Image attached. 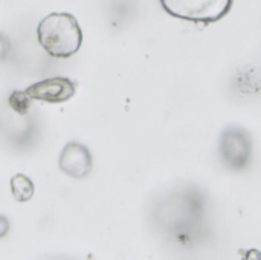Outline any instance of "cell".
<instances>
[{
  "label": "cell",
  "mask_w": 261,
  "mask_h": 260,
  "mask_svg": "<svg viewBox=\"0 0 261 260\" xmlns=\"http://www.w3.org/2000/svg\"><path fill=\"white\" fill-rule=\"evenodd\" d=\"M60 169L73 179L86 178L92 170V156L86 146L67 143L60 155Z\"/></svg>",
  "instance_id": "obj_4"
},
{
  "label": "cell",
  "mask_w": 261,
  "mask_h": 260,
  "mask_svg": "<svg viewBox=\"0 0 261 260\" xmlns=\"http://www.w3.org/2000/svg\"><path fill=\"white\" fill-rule=\"evenodd\" d=\"M75 95V83L69 78L55 77L47 78L43 81H38L32 86H29L24 92H21V97L24 100H37L44 103H64L70 100Z\"/></svg>",
  "instance_id": "obj_3"
},
{
  "label": "cell",
  "mask_w": 261,
  "mask_h": 260,
  "mask_svg": "<svg viewBox=\"0 0 261 260\" xmlns=\"http://www.w3.org/2000/svg\"><path fill=\"white\" fill-rule=\"evenodd\" d=\"M161 3L176 18L193 23H214L231 11L234 0H161Z\"/></svg>",
  "instance_id": "obj_2"
},
{
  "label": "cell",
  "mask_w": 261,
  "mask_h": 260,
  "mask_svg": "<svg viewBox=\"0 0 261 260\" xmlns=\"http://www.w3.org/2000/svg\"><path fill=\"white\" fill-rule=\"evenodd\" d=\"M37 38L41 48L55 58H69L83 44V32L78 20L67 12L46 15L37 28Z\"/></svg>",
  "instance_id": "obj_1"
},
{
  "label": "cell",
  "mask_w": 261,
  "mask_h": 260,
  "mask_svg": "<svg viewBox=\"0 0 261 260\" xmlns=\"http://www.w3.org/2000/svg\"><path fill=\"white\" fill-rule=\"evenodd\" d=\"M11 192H12V196L15 198V201L28 202L34 196V184L28 176L18 173V175L12 176V179H11Z\"/></svg>",
  "instance_id": "obj_5"
},
{
  "label": "cell",
  "mask_w": 261,
  "mask_h": 260,
  "mask_svg": "<svg viewBox=\"0 0 261 260\" xmlns=\"http://www.w3.org/2000/svg\"><path fill=\"white\" fill-rule=\"evenodd\" d=\"M8 230H9V222H8V219L3 218V216H0V238H3V236L8 233Z\"/></svg>",
  "instance_id": "obj_6"
}]
</instances>
